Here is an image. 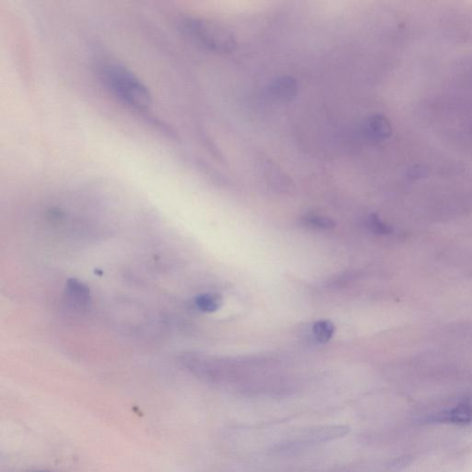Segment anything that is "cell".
<instances>
[{
	"label": "cell",
	"mask_w": 472,
	"mask_h": 472,
	"mask_svg": "<svg viewBox=\"0 0 472 472\" xmlns=\"http://www.w3.org/2000/svg\"><path fill=\"white\" fill-rule=\"evenodd\" d=\"M313 333L317 342L320 343L328 342L333 337L335 326L328 320H321L314 323Z\"/></svg>",
	"instance_id": "obj_9"
},
{
	"label": "cell",
	"mask_w": 472,
	"mask_h": 472,
	"mask_svg": "<svg viewBox=\"0 0 472 472\" xmlns=\"http://www.w3.org/2000/svg\"><path fill=\"white\" fill-rule=\"evenodd\" d=\"M266 173L268 174V178L274 188L282 190H287L291 188V179L289 178V176H285L282 170L277 169L274 165H268V168L266 169Z\"/></svg>",
	"instance_id": "obj_8"
},
{
	"label": "cell",
	"mask_w": 472,
	"mask_h": 472,
	"mask_svg": "<svg viewBox=\"0 0 472 472\" xmlns=\"http://www.w3.org/2000/svg\"><path fill=\"white\" fill-rule=\"evenodd\" d=\"M67 296L71 304L76 307L84 309L91 305V291L88 286L76 279H70L67 282Z\"/></svg>",
	"instance_id": "obj_4"
},
{
	"label": "cell",
	"mask_w": 472,
	"mask_h": 472,
	"mask_svg": "<svg viewBox=\"0 0 472 472\" xmlns=\"http://www.w3.org/2000/svg\"><path fill=\"white\" fill-rule=\"evenodd\" d=\"M350 432V429L346 426H328L316 429L306 436V439L310 442L330 441L340 437L345 436Z\"/></svg>",
	"instance_id": "obj_5"
},
{
	"label": "cell",
	"mask_w": 472,
	"mask_h": 472,
	"mask_svg": "<svg viewBox=\"0 0 472 472\" xmlns=\"http://www.w3.org/2000/svg\"><path fill=\"white\" fill-rule=\"evenodd\" d=\"M197 307L205 313H213L222 305V297L217 294H205L196 298Z\"/></svg>",
	"instance_id": "obj_6"
},
{
	"label": "cell",
	"mask_w": 472,
	"mask_h": 472,
	"mask_svg": "<svg viewBox=\"0 0 472 472\" xmlns=\"http://www.w3.org/2000/svg\"><path fill=\"white\" fill-rule=\"evenodd\" d=\"M446 419L455 422H468L472 419V411L468 405H460L448 413Z\"/></svg>",
	"instance_id": "obj_10"
},
{
	"label": "cell",
	"mask_w": 472,
	"mask_h": 472,
	"mask_svg": "<svg viewBox=\"0 0 472 472\" xmlns=\"http://www.w3.org/2000/svg\"><path fill=\"white\" fill-rule=\"evenodd\" d=\"M302 223L306 227L319 229V230H330L336 226V223L328 217L320 216L314 213H309L303 216Z\"/></svg>",
	"instance_id": "obj_7"
},
{
	"label": "cell",
	"mask_w": 472,
	"mask_h": 472,
	"mask_svg": "<svg viewBox=\"0 0 472 472\" xmlns=\"http://www.w3.org/2000/svg\"><path fill=\"white\" fill-rule=\"evenodd\" d=\"M99 75L110 93L124 104L136 109L145 110L153 102L147 86L124 65L114 61L102 63Z\"/></svg>",
	"instance_id": "obj_1"
},
{
	"label": "cell",
	"mask_w": 472,
	"mask_h": 472,
	"mask_svg": "<svg viewBox=\"0 0 472 472\" xmlns=\"http://www.w3.org/2000/svg\"><path fill=\"white\" fill-rule=\"evenodd\" d=\"M43 472H45V471H43Z\"/></svg>",
	"instance_id": "obj_12"
},
{
	"label": "cell",
	"mask_w": 472,
	"mask_h": 472,
	"mask_svg": "<svg viewBox=\"0 0 472 472\" xmlns=\"http://www.w3.org/2000/svg\"><path fill=\"white\" fill-rule=\"evenodd\" d=\"M268 91L278 101H291L298 93V82L293 76H280L271 82Z\"/></svg>",
	"instance_id": "obj_3"
},
{
	"label": "cell",
	"mask_w": 472,
	"mask_h": 472,
	"mask_svg": "<svg viewBox=\"0 0 472 472\" xmlns=\"http://www.w3.org/2000/svg\"><path fill=\"white\" fill-rule=\"evenodd\" d=\"M368 225L371 230L376 234H389V231H390V228L388 225H386L385 223H383L381 220L376 215H374V214H372L369 217Z\"/></svg>",
	"instance_id": "obj_11"
},
{
	"label": "cell",
	"mask_w": 472,
	"mask_h": 472,
	"mask_svg": "<svg viewBox=\"0 0 472 472\" xmlns=\"http://www.w3.org/2000/svg\"><path fill=\"white\" fill-rule=\"evenodd\" d=\"M185 30L197 41L216 52L230 53L236 48L234 34L216 22L201 18H187L183 22Z\"/></svg>",
	"instance_id": "obj_2"
}]
</instances>
